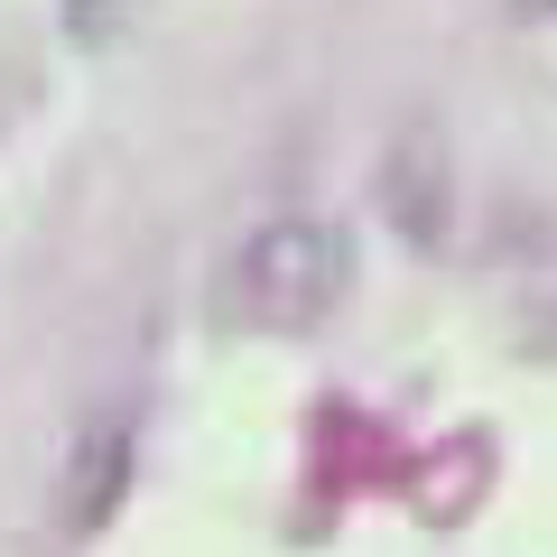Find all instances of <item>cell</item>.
<instances>
[{
    "label": "cell",
    "mask_w": 557,
    "mask_h": 557,
    "mask_svg": "<svg viewBox=\"0 0 557 557\" xmlns=\"http://www.w3.org/2000/svg\"><path fill=\"white\" fill-rule=\"evenodd\" d=\"M381 214H391L418 251H446V233H456V159H446L437 121L391 131V149H381Z\"/></svg>",
    "instance_id": "obj_2"
},
{
    "label": "cell",
    "mask_w": 557,
    "mask_h": 557,
    "mask_svg": "<svg viewBox=\"0 0 557 557\" xmlns=\"http://www.w3.org/2000/svg\"><path fill=\"white\" fill-rule=\"evenodd\" d=\"M121 493H131V418L102 409V418H84V437L65 446V474H57V530L94 539L102 520L121 511Z\"/></svg>",
    "instance_id": "obj_3"
},
{
    "label": "cell",
    "mask_w": 557,
    "mask_h": 557,
    "mask_svg": "<svg viewBox=\"0 0 557 557\" xmlns=\"http://www.w3.org/2000/svg\"><path fill=\"white\" fill-rule=\"evenodd\" d=\"M354 288V242L325 214H278L223 260V317L251 335H317Z\"/></svg>",
    "instance_id": "obj_1"
}]
</instances>
